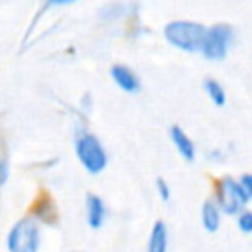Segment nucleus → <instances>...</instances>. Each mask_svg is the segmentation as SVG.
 <instances>
[{"mask_svg": "<svg viewBox=\"0 0 252 252\" xmlns=\"http://www.w3.org/2000/svg\"><path fill=\"white\" fill-rule=\"evenodd\" d=\"M6 179H8V161L0 156V187L6 183Z\"/></svg>", "mask_w": 252, "mask_h": 252, "instance_id": "obj_16", "label": "nucleus"}, {"mask_svg": "<svg viewBox=\"0 0 252 252\" xmlns=\"http://www.w3.org/2000/svg\"><path fill=\"white\" fill-rule=\"evenodd\" d=\"M238 183L242 185L244 193H246L248 199H250V197H252V173H242L240 179H238Z\"/></svg>", "mask_w": 252, "mask_h": 252, "instance_id": "obj_15", "label": "nucleus"}, {"mask_svg": "<svg viewBox=\"0 0 252 252\" xmlns=\"http://www.w3.org/2000/svg\"><path fill=\"white\" fill-rule=\"evenodd\" d=\"M156 189H158V195H159L161 201H169L171 189H169V183H167L163 177H158V179H156Z\"/></svg>", "mask_w": 252, "mask_h": 252, "instance_id": "obj_14", "label": "nucleus"}, {"mask_svg": "<svg viewBox=\"0 0 252 252\" xmlns=\"http://www.w3.org/2000/svg\"><path fill=\"white\" fill-rule=\"evenodd\" d=\"M39 242H41L39 222L33 217L18 219L6 236L8 252H37Z\"/></svg>", "mask_w": 252, "mask_h": 252, "instance_id": "obj_3", "label": "nucleus"}, {"mask_svg": "<svg viewBox=\"0 0 252 252\" xmlns=\"http://www.w3.org/2000/svg\"><path fill=\"white\" fill-rule=\"evenodd\" d=\"M220 209L217 205L215 199H205L203 207H201V220H203V226L205 230L209 232H215L219 226H220Z\"/></svg>", "mask_w": 252, "mask_h": 252, "instance_id": "obj_10", "label": "nucleus"}, {"mask_svg": "<svg viewBox=\"0 0 252 252\" xmlns=\"http://www.w3.org/2000/svg\"><path fill=\"white\" fill-rule=\"evenodd\" d=\"M75 154H77L81 165L93 175L100 173L108 163V156H106V150H104L102 142L89 130H79L77 132V136H75Z\"/></svg>", "mask_w": 252, "mask_h": 252, "instance_id": "obj_2", "label": "nucleus"}, {"mask_svg": "<svg viewBox=\"0 0 252 252\" xmlns=\"http://www.w3.org/2000/svg\"><path fill=\"white\" fill-rule=\"evenodd\" d=\"M85 217L91 228H100L106 219V205L96 193H87L85 197Z\"/></svg>", "mask_w": 252, "mask_h": 252, "instance_id": "obj_6", "label": "nucleus"}, {"mask_svg": "<svg viewBox=\"0 0 252 252\" xmlns=\"http://www.w3.org/2000/svg\"><path fill=\"white\" fill-rule=\"evenodd\" d=\"M230 41H232V28L228 24H213L205 32L201 53L211 61H220L224 59Z\"/></svg>", "mask_w": 252, "mask_h": 252, "instance_id": "obj_5", "label": "nucleus"}, {"mask_svg": "<svg viewBox=\"0 0 252 252\" xmlns=\"http://www.w3.org/2000/svg\"><path fill=\"white\" fill-rule=\"evenodd\" d=\"M167 226L163 220H156L154 226L150 228V236H148V246L146 252H167Z\"/></svg>", "mask_w": 252, "mask_h": 252, "instance_id": "obj_9", "label": "nucleus"}, {"mask_svg": "<svg viewBox=\"0 0 252 252\" xmlns=\"http://www.w3.org/2000/svg\"><path fill=\"white\" fill-rule=\"evenodd\" d=\"M169 136H171V142H173L175 150L181 154V158L187 159V161H191V159L195 158V144H193V140L189 138V134H187L181 126H171Z\"/></svg>", "mask_w": 252, "mask_h": 252, "instance_id": "obj_8", "label": "nucleus"}, {"mask_svg": "<svg viewBox=\"0 0 252 252\" xmlns=\"http://www.w3.org/2000/svg\"><path fill=\"white\" fill-rule=\"evenodd\" d=\"M236 224H238V230L240 232L250 234L252 232V211L244 209L240 215H236Z\"/></svg>", "mask_w": 252, "mask_h": 252, "instance_id": "obj_13", "label": "nucleus"}, {"mask_svg": "<svg viewBox=\"0 0 252 252\" xmlns=\"http://www.w3.org/2000/svg\"><path fill=\"white\" fill-rule=\"evenodd\" d=\"M220 213L226 215H240L248 205V195L244 193L238 179L224 175L217 181V197H215Z\"/></svg>", "mask_w": 252, "mask_h": 252, "instance_id": "obj_4", "label": "nucleus"}, {"mask_svg": "<svg viewBox=\"0 0 252 252\" xmlns=\"http://www.w3.org/2000/svg\"><path fill=\"white\" fill-rule=\"evenodd\" d=\"M110 77L126 93H136L140 89V79H138V75L128 65H122V63L112 65L110 67Z\"/></svg>", "mask_w": 252, "mask_h": 252, "instance_id": "obj_7", "label": "nucleus"}, {"mask_svg": "<svg viewBox=\"0 0 252 252\" xmlns=\"http://www.w3.org/2000/svg\"><path fill=\"white\" fill-rule=\"evenodd\" d=\"M207 28L193 20H171L163 26V37L181 51H201Z\"/></svg>", "mask_w": 252, "mask_h": 252, "instance_id": "obj_1", "label": "nucleus"}, {"mask_svg": "<svg viewBox=\"0 0 252 252\" xmlns=\"http://www.w3.org/2000/svg\"><path fill=\"white\" fill-rule=\"evenodd\" d=\"M203 89H205V93L209 94V98H211L215 104L222 106V104L226 102V93H224V87H222V85H220L217 79L207 77V79L203 81Z\"/></svg>", "mask_w": 252, "mask_h": 252, "instance_id": "obj_11", "label": "nucleus"}, {"mask_svg": "<svg viewBox=\"0 0 252 252\" xmlns=\"http://www.w3.org/2000/svg\"><path fill=\"white\" fill-rule=\"evenodd\" d=\"M55 217H57V211H55V205L51 203V199L49 197H39V201L35 203V220L39 219V220H43V222H53L55 220Z\"/></svg>", "mask_w": 252, "mask_h": 252, "instance_id": "obj_12", "label": "nucleus"}, {"mask_svg": "<svg viewBox=\"0 0 252 252\" xmlns=\"http://www.w3.org/2000/svg\"><path fill=\"white\" fill-rule=\"evenodd\" d=\"M75 252H77V250H75Z\"/></svg>", "mask_w": 252, "mask_h": 252, "instance_id": "obj_17", "label": "nucleus"}]
</instances>
